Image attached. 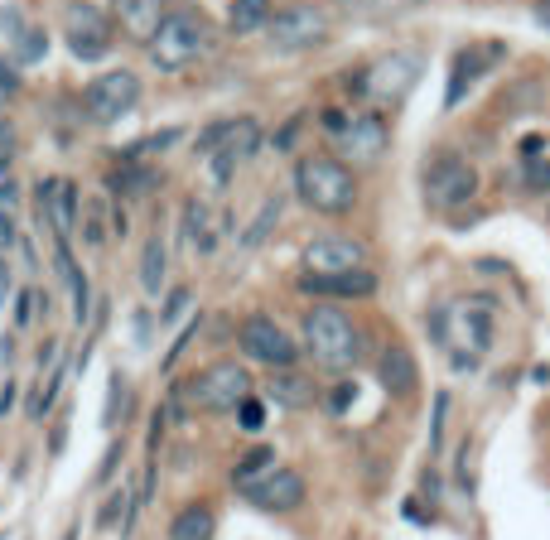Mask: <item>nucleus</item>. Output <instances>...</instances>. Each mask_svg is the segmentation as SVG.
Instances as JSON below:
<instances>
[{"label": "nucleus", "mask_w": 550, "mask_h": 540, "mask_svg": "<svg viewBox=\"0 0 550 540\" xmlns=\"http://www.w3.org/2000/svg\"><path fill=\"white\" fill-rule=\"evenodd\" d=\"M304 352L329 372H348L362 357V328L338 304H314L304 314Z\"/></svg>", "instance_id": "nucleus-1"}, {"label": "nucleus", "mask_w": 550, "mask_h": 540, "mask_svg": "<svg viewBox=\"0 0 550 540\" xmlns=\"http://www.w3.org/2000/svg\"><path fill=\"white\" fill-rule=\"evenodd\" d=\"M150 63L160 68V73H179V68H189L198 58L213 49V25H208V15H198V10H169L160 29L150 34Z\"/></svg>", "instance_id": "nucleus-2"}, {"label": "nucleus", "mask_w": 550, "mask_h": 540, "mask_svg": "<svg viewBox=\"0 0 550 540\" xmlns=\"http://www.w3.org/2000/svg\"><path fill=\"white\" fill-rule=\"evenodd\" d=\"M295 193H300L304 208L324 217H343L353 203H358V179L348 164L329 160V155H304L295 164Z\"/></svg>", "instance_id": "nucleus-3"}, {"label": "nucleus", "mask_w": 550, "mask_h": 540, "mask_svg": "<svg viewBox=\"0 0 550 540\" xmlns=\"http://www.w3.org/2000/svg\"><path fill=\"white\" fill-rule=\"evenodd\" d=\"M430 333L440 338V343H459L468 348L473 357L478 352L493 348V299H459V304H440L435 314H430Z\"/></svg>", "instance_id": "nucleus-4"}, {"label": "nucleus", "mask_w": 550, "mask_h": 540, "mask_svg": "<svg viewBox=\"0 0 550 540\" xmlns=\"http://www.w3.org/2000/svg\"><path fill=\"white\" fill-rule=\"evenodd\" d=\"M420 189H425V203H430L435 213H454V208L473 203V193H478V169H473L464 155L444 150V155H435V160L425 164Z\"/></svg>", "instance_id": "nucleus-5"}, {"label": "nucleus", "mask_w": 550, "mask_h": 540, "mask_svg": "<svg viewBox=\"0 0 550 540\" xmlns=\"http://www.w3.org/2000/svg\"><path fill=\"white\" fill-rule=\"evenodd\" d=\"M415 82H420V58L386 54L372 68H358V78H348V87L362 92V97H372V102H382V107H396V102H406L415 92Z\"/></svg>", "instance_id": "nucleus-6"}, {"label": "nucleus", "mask_w": 550, "mask_h": 540, "mask_svg": "<svg viewBox=\"0 0 550 540\" xmlns=\"http://www.w3.org/2000/svg\"><path fill=\"white\" fill-rule=\"evenodd\" d=\"M251 396V372L242 362H213V367H203L198 377L189 381V401L198 410H208V415H227V410H237V405Z\"/></svg>", "instance_id": "nucleus-7"}, {"label": "nucleus", "mask_w": 550, "mask_h": 540, "mask_svg": "<svg viewBox=\"0 0 550 540\" xmlns=\"http://www.w3.org/2000/svg\"><path fill=\"white\" fill-rule=\"evenodd\" d=\"M266 39L280 54H300V49H314L329 39V10L324 5H309V0H295L285 10H275L271 25H266Z\"/></svg>", "instance_id": "nucleus-8"}, {"label": "nucleus", "mask_w": 550, "mask_h": 540, "mask_svg": "<svg viewBox=\"0 0 550 540\" xmlns=\"http://www.w3.org/2000/svg\"><path fill=\"white\" fill-rule=\"evenodd\" d=\"M140 102V78L131 68H111V73H97V78L83 87V107H87V121L97 126H111L121 116H131Z\"/></svg>", "instance_id": "nucleus-9"}, {"label": "nucleus", "mask_w": 550, "mask_h": 540, "mask_svg": "<svg viewBox=\"0 0 550 540\" xmlns=\"http://www.w3.org/2000/svg\"><path fill=\"white\" fill-rule=\"evenodd\" d=\"M237 343H242V352H247L251 362H266V367H275V372H290V367H295V357H300L295 338L275 324L271 314H251V319H242Z\"/></svg>", "instance_id": "nucleus-10"}, {"label": "nucleus", "mask_w": 550, "mask_h": 540, "mask_svg": "<svg viewBox=\"0 0 550 540\" xmlns=\"http://www.w3.org/2000/svg\"><path fill=\"white\" fill-rule=\"evenodd\" d=\"M63 34H68L73 58H83V63H97V58H107V49H111V20L97 5H87V0H68V10H63Z\"/></svg>", "instance_id": "nucleus-11"}, {"label": "nucleus", "mask_w": 550, "mask_h": 540, "mask_svg": "<svg viewBox=\"0 0 550 540\" xmlns=\"http://www.w3.org/2000/svg\"><path fill=\"white\" fill-rule=\"evenodd\" d=\"M242 497H247L251 507H261V512H295V507H304V497H309V487H304V478L295 473V468H271L266 478H256V483L242 487Z\"/></svg>", "instance_id": "nucleus-12"}, {"label": "nucleus", "mask_w": 550, "mask_h": 540, "mask_svg": "<svg viewBox=\"0 0 550 540\" xmlns=\"http://www.w3.org/2000/svg\"><path fill=\"white\" fill-rule=\"evenodd\" d=\"M367 270V246L353 237H314L304 246V275H348Z\"/></svg>", "instance_id": "nucleus-13"}, {"label": "nucleus", "mask_w": 550, "mask_h": 540, "mask_svg": "<svg viewBox=\"0 0 550 540\" xmlns=\"http://www.w3.org/2000/svg\"><path fill=\"white\" fill-rule=\"evenodd\" d=\"M39 222H49L54 242H73V232H78V189H73V179H44L39 184Z\"/></svg>", "instance_id": "nucleus-14"}, {"label": "nucleus", "mask_w": 550, "mask_h": 540, "mask_svg": "<svg viewBox=\"0 0 550 540\" xmlns=\"http://www.w3.org/2000/svg\"><path fill=\"white\" fill-rule=\"evenodd\" d=\"M377 381H382L396 401L415 396V386H420V367H415V357H411L406 343H386L382 348V357H377Z\"/></svg>", "instance_id": "nucleus-15"}, {"label": "nucleus", "mask_w": 550, "mask_h": 540, "mask_svg": "<svg viewBox=\"0 0 550 540\" xmlns=\"http://www.w3.org/2000/svg\"><path fill=\"white\" fill-rule=\"evenodd\" d=\"M300 290L314 299H367L377 290L372 270H348V275H300Z\"/></svg>", "instance_id": "nucleus-16"}, {"label": "nucleus", "mask_w": 550, "mask_h": 540, "mask_svg": "<svg viewBox=\"0 0 550 540\" xmlns=\"http://www.w3.org/2000/svg\"><path fill=\"white\" fill-rule=\"evenodd\" d=\"M493 58H502L497 44H493V49H459V54H454V68H449V92H444V111H454L459 102H464L468 87L488 73V63H493Z\"/></svg>", "instance_id": "nucleus-17"}, {"label": "nucleus", "mask_w": 550, "mask_h": 540, "mask_svg": "<svg viewBox=\"0 0 550 540\" xmlns=\"http://www.w3.org/2000/svg\"><path fill=\"white\" fill-rule=\"evenodd\" d=\"M343 150H348L353 160H377L386 150V121L377 111H358V116L348 121V131H343Z\"/></svg>", "instance_id": "nucleus-18"}, {"label": "nucleus", "mask_w": 550, "mask_h": 540, "mask_svg": "<svg viewBox=\"0 0 550 540\" xmlns=\"http://www.w3.org/2000/svg\"><path fill=\"white\" fill-rule=\"evenodd\" d=\"M111 10H116L121 29H126L131 39H140V44H150V34H155L160 20H165L160 0H111Z\"/></svg>", "instance_id": "nucleus-19"}, {"label": "nucleus", "mask_w": 550, "mask_h": 540, "mask_svg": "<svg viewBox=\"0 0 550 540\" xmlns=\"http://www.w3.org/2000/svg\"><path fill=\"white\" fill-rule=\"evenodd\" d=\"M218 536V512L208 502H189L169 521V540H213Z\"/></svg>", "instance_id": "nucleus-20"}, {"label": "nucleus", "mask_w": 550, "mask_h": 540, "mask_svg": "<svg viewBox=\"0 0 550 540\" xmlns=\"http://www.w3.org/2000/svg\"><path fill=\"white\" fill-rule=\"evenodd\" d=\"M165 275H169L165 237L150 232V242H145V251H140V290H145V295H160V290H165Z\"/></svg>", "instance_id": "nucleus-21"}, {"label": "nucleus", "mask_w": 550, "mask_h": 540, "mask_svg": "<svg viewBox=\"0 0 550 540\" xmlns=\"http://www.w3.org/2000/svg\"><path fill=\"white\" fill-rule=\"evenodd\" d=\"M275 15V0H232L227 5V29L232 34H256V29H266Z\"/></svg>", "instance_id": "nucleus-22"}, {"label": "nucleus", "mask_w": 550, "mask_h": 540, "mask_svg": "<svg viewBox=\"0 0 550 540\" xmlns=\"http://www.w3.org/2000/svg\"><path fill=\"white\" fill-rule=\"evenodd\" d=\"M266 391L275 396V405H290V410H300V405H314V381L300 377V372H275Z\"/></svg>", "instance_id": "nucleus-23"}, {"label": "nucleus", "mask_w": 550, "mask_h": 540, "mask_svg": "<svg viewBox=\"0 0 550 540\" xmlns=\"http://www.w3.org/2000/svg\"><path fill=\"white\" fill-rule=\"evenodd\" d=\"M155 179H160V174H155L150 164H121L107 184H111V193H116V198H140V193L155 189Z\"/></svg>", "instance_id": "nucleus-24"}, {"label": "nucleus", "mask_w": 550, "mask_h": 540, "mask_svg": "<svg viewBox=\"0 0 550 540\" xmlns=\"http://www.w3.org/2000/svg\"><path fill=\"white\" fill-rule=\"evenodd\" d=\"M353 20H396V15H406L415 10L420 0H338Z\"/></svg>", "instance_id": "nucleus-25"}, {"label": "nucleus", "mask_w": 550, "mask_h": 540, "mask_svg": "<svg viewBox=\"0 0 550 540\" xmlns=\"http://www.w3.org/2000/svg\"><path fill=\"white\" fill-rule=\"evenodd\" d=\"M271 468H275V449L261 444V449L242 454V463H237V473H232V478H237V487H247V483H256V478H266Z\"/></svg>", "instance_id": "nucleus-26"}, {"label": "nucleus", "mask_w": 550, "mask_h": 540, "mask_svg": "<svg viewBox=\"0 0 550 540\" xmlns=\"http://www.w3.org/2000/svg\"><path fill=\"white\" fill-rule=\"evenodd\" d=\"M97 526H102V531H111V526H121V531H126V526H131V492H126V487H116L107 502H102Z\"/></svg>", "instance_id": "nucleus-27"}, {"label": "nucleus", "mask_w": 550, "mask_h": 540, "mask_svg": "<svg viewBox=\"0 0 550 540\" xmlns=\"http://www.w3.org/2000/svg\"><path fill=\"white\" fill-rule=\"evenodd\" d=\"M275 222H280V198H266V203H261V213H256V222L242 232V246H261V237L271 232Z\"/></svg>", "instance_id": "nucleus-28"}, {"label": "nucleus", "mask_w": 550, "mask_h": 540, "mask_svg": "<svg viewBox=\"0 0 550 540\" xmlns=\"http://www.w3.org/2000/svg\"><path fill=\"white\" fill-rule=\"evenodd\" d=\"M63 377H68V367H54V377H49V386L29 401V420H44L49 410H54V401H58V391H63Z\"/></svg>", "instance_id": "nucleus-29"}, {"label": "nucleus", "mask_w": 550, "mask_h": 540, "mask_svg": "<svg viewBox=\"0 0 550 540\" xmlns=\"http://www.w3.org/2000/svg\"><path fill=\"white\" fill-rule=\"evenodd\" d=\"M184 222H189L193 246L208 251V246H213V237H208V208H203V203H189V208H184Z\"/></svg>", "instance_id": "nucleus-30"}, {"label": "nucleus", "mask_w": 550, "mask_h": 540, "mask_svg": "<svg viewBox=\"0 0 550 540\" xmlns=\"http://www.w3.org/2000/svg\"><path fill=\"white\" fill-rule=\"evenodd\" d=\"M444 420H449V391L435 396V420H430V454L444 449Z\"/></svg>", "instance_id": "nucleus-31"}, {"label": "nucleus", "mask_w": 550, "mask_h": 540, "mask_svg": "<svg viewBox=\"0 0 550 540\" xmlns=\"http://www.w3.org/2000/svg\"><path fill=\"white\" fill-rule=\"evenodd\" d=\"M237 425H242V430H261V425H266V405L256 401V396H247V401L237 405Z\"/></svg>", "instance_id": "nucleus-32"}, {"label": "nucleus", "mask_w": 550, "mask_h": 540, "mask_svg": "<svg viewBox=\"0 0 550 540\" xmlns=\"http://www.w3.org/2000/svg\"><path fill=\"white\" fill-rule=\"evenodd\" d=\"M83 242H87V246H102V242H107V227H102V208H97V203H92V208H87V227H83Z\"/></svg>", "instance_id": "nucleus-33"}, {"label": "nucleus", "mask_w": 550, "mask_h": 540, "mask_svg": "<svg viewBox=\"0 0 550 540\" xmlns=\"http://www.w3.org/2000/svg\"><path fill=\"white\" fill-rule=\"evenodd\" d=\"M116 401H126V377H121V372H116V377H111V396H107V415H102V425H107V430H116Z\"/></svg>", "instance_id": "nucleus-34"}, {"label": "nucleus", "mask_w": 550, "mask_h": 540, "mask_svg": "<svg viewBox=\"0 0 550 540\" xmlns=\"http://www.w3.org/2000/svg\"><path fill=\"white\" fill-rule=\"evenodd\" d=\"M184 309H189V290H169L165 309H160V324H174V319H179Z\"/></svg>", "instance_id": "nucleus-35"}, {"label": "nucleus", "mask_w": 550, "mask_h": 540, "mask_svg": "<svg viewBox=\"0 0 550 540\" xmlns=\"http://www.w3.org/2000/svg\"><path fill=\"white\" fill-rule=\"evenodd\" d=\"M459 487L473 492V439H464V449H459Z\"/></svg>", "instance_id": "nucleus-36"}, {"label": "nucleus", "mask_w": 550, "mask_h": 540, "mask_svg": "<svg viewBox=\"0 0 550 540\" xmlns=\"http://www.w3.org/2000/svg\"><path fill=\"white\" fill-rule=\"evenodd\" d=\"M193 338H198V319H193V324H184V333H179V343H174V348L165 352V367H174V362L184 357V348H189Z\"/></svg>", "instance_id": "nucleus-37"}, {"label": "nucleus", "mask_w": 550, "mask_h": 540, "mask_svg": "<svg viewBox=\"0 0 550 540\" xmlns=\"http://www.w3.org/2000/svg\"><path fill=\"white\" fill-rule=\"evenodd\" d=\"M15 39H20V58H39L44 54V39H39V29H25V34H15Z\"/></svg>", "instance_id": "nucleus-38"}, {"label": "nucleus", "mask_w": 550, "mask_h": 540, "mask_svg": "<svg viewBox=\"0 0 550 540\" xmlns=\"http://www.w3.org/2000/svg\"><path fill=\"white\" fill-rule=\"evenodd\" d=\"M10 155H15V126H0V179L10 169Z\"/></svg>", "instance_id": "nucleus-39"}, {"label": "nucleus", "mask_w": 550, "mask_h": 540, "mask_svg": "<svg viewBox=\"0 0 550 540\" xmlns=\"http://www.w3.org/2000/svg\"><path fill=\"white\" fill-rule=\"evenodd\" d=\"M34 304H39V295H34V290H20V299H15V324H29V319H34Z\"/></svg>", "instance_id": "nucleus-40"}, {"label": "nucleus", "mask_w": 550, "mask_h": 540, "mask_svg": "<svg viewBox=\"0 0 550 540\" xmlns=\"http://www.w3.org/2000/svg\"><path fill=\"white\" fill-rule=\"evenodd\" d=\"M353 396H358V391H353V386L343 381V386H338V391H333V396H329V410H338V415H343V410H348V401H353Z\"/></svg>", "instance_id": "nucleus-41"}, {"label": "nucleus", "mask_w": 550, "mask_h": 540, "mask_svg": "<svg viewBox=\"0 0 550 540\" xmlns=\"http://www.w3.org/2000/svg\"><path fill=\"white\" fill-rule=\"evenodd\" d=\"M15 203H20V189H15L10 179H0V213H10Z\"/></svg>", "instance_id": "nucleus-42"}, {"label": "nucleus", "mask_w": 550, "mask_h": 540, "mask_svg": "<svg viewBox=\"0 0 550 540\" xmlns=\"http://www.w3.org/2000/svg\"><path fill=\"white\" fill-rule=\"evenodd\" d=\"M116 459H121V444H111V449H107V459H102V473H97L102 483H107L111 473H116Z\"/></svg>", "instance_id": "nucleus-43"}, {"label": "nucleus", "mask_w": 550, "mask_h": 540, "mask_svg": "<svg viewBox=\"0 0 550 540\" xmlns=\"http://www.w3.org/2000/svg\"><path fill=\"white\" fill-rule=\"evenodd\" d=\"M10 405H15V381L0 386V415H10Z\"/></svg>", "instance_id": "nucleus-44"}, {"label": "nucleus", "mask_w": 550, "mask_h": 540, "mask_svg": "<svg viewBox=\"0 0 550 540\" xmlns=\"http://www.w3.org/2000/svg\"><path fill=\"white\" fill-rule=\"evenodd\" d=\"M536 20H541V25H550V5H536Z\"/></svg>", "instance_id": "nucleus-45"}]
</instances>
